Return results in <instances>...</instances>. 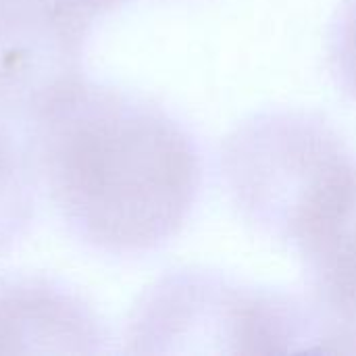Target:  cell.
Masks as SVG:
<instances>
[{
	"mask_svg": "<svg viewBox=\"0 0 356 356\" xmlns=\"http://www.w3.org/2000/svg\"><path fill=\"white\" fill-rule=\"evenodd\" d=\"M40 181L69 232L117 257L171 242L190 219L200 186L196 140L161 104L79 79L33 127Z\"/></svg>",
	"mask_w": 356,
	"mask_h": 356,
	"instance_id": "obj_1",
	"label": "cell"
},
{
	"mask_svg": "<svg viewBox=\"0 0 356 356\" xmlns=\"http://www.w3.org/2000/svg\"><path fill=\"white\" fill-rule=\"evenodd\" d=\"M134 353H356V323L319 296L244 288L219 273L161 280L129 323Z\"/></svg>",
	"mask_w": 356,
	"mask_h": 356,
	"instance_id": "obj_2",
	"label": "cell"
},
{
	"mask_svg": "<svg viewBox=\"0 0 356 356\" xmlns=\"http://www.w3.org/2000/svg\"><path fill=\"white\" fill-rule=\"evenodd\" d=\"M221 179L259 232L311 248L356 188V156L319 115L267 111L242 121L221 146Z\"/></svg>",
	"mask_w": 356,
	"mask_h": 356,
	"instance_id": "obj_3",
	"label": "cell"
},
{
	"mask_svg": "<svg viewBox=\"0 0 356 356\" xmlns=\"http://www.w3.org/2000/svg\"><path fill=\"white\" fill-rule=\"evenodd\" d=\"M96 19L69 0H0V117L27 129L83 79Z\"/></svg>",
	"mask_w": 356,
	"mask_h": 356,
	"instance_id": "obj_4",
	"label": "cell"
},
{
	"mask_svg": "<svg viewBox=\"0 0 356 356\" xmlns=\"http://www.w3.org/2000/svg\"><path fill=\"white\" fill-rule=\"evenodd\" d=\"M108 332L94 309L65 284L0 277V355L106 353Z\"/></svg>",
	"mask_w": 356,
	"mask_h": 356,
	"instance_id": "obj_5",
	"label": "cell"
},
{
	"mask_svg": "<svg viewBox=\"0 0 356 356\" xmlns=\"http://www.w3.org/2000/svg\"><path fill=\"white\" fill-rule=\"evenodd\" d=\"M38 184L31 134L0 117V257L29 232Z\"/></svg>",
	"mask_w": 356,
	"mask_h": 356,
	"instance_id": "obj_6",
	"label": "cell"
},
{
	"mask_svg": "<svg viewBox=\"0 0 356 356\" xmlns=\"http://www.w3.org/2000/svg\"><path fill=\"white\" fill-rule=\"evenodd\" d=\"M313 294L356 323V188L334 225L302 252Z\"/></svg>",
	"mask_w": 356,
	"mask_h": 356,
	"instance_id": "obj_7",
	"label": "cell"
},
{
	"mask_svg": "<svg viewBox=\"0 0 356 356\" xmlns=\"http://www.w3.org/2000/svg\"><path fill=\"white\" fill-rule=\"evenodd\" d=\"M330 65L338 86L356 100V0H344L332 21Z\"/></svg>",
	"mask_w": 356,
	"mask_h": 356,
	"instance_id": "obj_8",
	"label": "cell"
},
{
	"mask_svg": "<svg viewBox=\"0 0 356 356\" xmlns=\"http://www.w3.org/2000/svg\"><path fill=\"white\" fill-rule=\"evenodd\" d=\"M69 2L75 4L77 8H81V10H83L86 15H90L92 19H96V17L104 15L106 10L119 6V4L125 2V0H69Z\"/></svg>",
	"mask_w": 356,
	"mask_h": 356,
	"instance_id": "obj_9",
	"label": "cell"
}]
</instances>
